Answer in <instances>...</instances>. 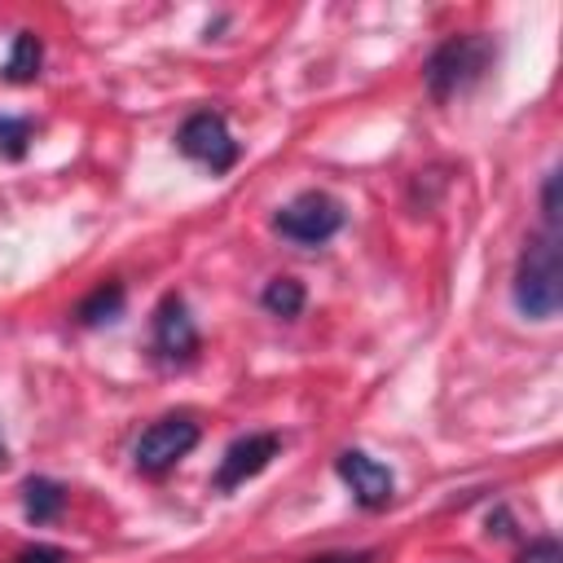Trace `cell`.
Instances as JSON below:
<instances>
[{
    "label": "cell",
    "mask_w": 563,
    "mask_h": 563,
    "mask_svg": "<svg viewBox=\"0 0 563 563\" xmlns=\"http://www.w3.org/2000/svg\"><path fill=\"white\" fill-rule=\"evenodd\" d=\"M198 435L202 431H198V422L189 413H167V418H158V422H150L141 431V440L132 449V462H136L141 475H167L198 444Z\"/></svg>",
    "instance_id": "5"
},
{
    "label": "cell",
    "mask_w": 563,
    "mask_h": 563,
    "mask_svg": "<svg viewBox=\"0 0 563 563\" xmlns=\"http://www.w3.org/2000/svg\"><path fill=\"white\" fill-rule=\"evenodd\" d=\"M22 510L31 523H53L66 510V484H57L48 475H31L22 484Z\"/></svg>",
    "instance_id": "9"
},
{
    "label": "cell",
    "mask_w": 563,
    "mask_h": 563,
    "mask_svg": "<svg viewBox=\"0 0 563 563\" xmlns=\"http://www.w3.org/2000/svg\"><path fill=\"white\" fill-rule=\"evenodd\" d=\"M260 303H264L273 317L295 321V317L303 312V303H308V290H303V282H295V277H273V282L260 290Z\"/></svg>",
    "instance_id": "12"
},
{
    "label": "cell",
    "mask_w": 563,
    "mask_h": 563,
    "mask_svg": "<svg viewBox=\"0 0 563 563\" xmlns=\"http://www.w3.org/2000/svg\"><path fill=\"white\" fill-rule=\"evenodd\" d=\"M515 308L532 321H550L563 303V264H559V238L554 229L528 238L519 264H515V282H510Z\"/></svg>",
    "instance_id": "1"
},
{
    "label": "cell",
    "mask_w": 563,
    "mask_h": 563,
    "mask_svg": "<svg viewBox=\"0 0 563 563\" xmlns=\"http://www.w3.org/2000/svg\"><path fill=\"white\" fill-rule=\"evenodd\" d=\"M343 220L347 216L339 198H330L325 189H303L273 216V233H282L295 246H325L343 229Z\"/></svg>",
    "instance_id": "3"
},
{
    "label": "cell",
    "mask_w": 563,
    "mask_h": 563,
    "mask_svg": "<svg viewBox=\"0 0 563 563\" xmlns=\"http://www.w3.org/2000/svg\"><path fill=\"white\" fill-rule=\"evenodd\" d=\"M198 347H202V339H198L185 295H176V290L163 295L154 308V356L167 365H189L198 356Z\"/></svg>",
    "instance_id": "6"
},
{
    "label": "cell",
    "mask_w": 563,
    "mask_h": 563,
    "mask_svg": "<svg viewBox=\"0 0 563 563\" xmlns=\"http://www.w3.org/2000/svg\"><path fill=\"white\" fill-rule=\"evenodd\" d=\"M493 53H497V48H493L488 35H449V40L427 57V66H422L427 92H431L435 101H449L453 92L471 88V84L488 70Z\"/></svg>",
    "instance_id": "2"
},
{
    "label": "cell",
    "mask_w": 563,
    "mask_h": 563,
    "mask_svg": "<svg viewBox=\"0 0 563 563\" xmlns=\"http://www.w3.org/2000/svg\"><path fill=\"white\" fill-rule=\"evenodd\" d=\"M123 303H128V290H123V282H101L97 290H88L84 299H79V308H75V321L79 325H106V321H119L123 317Z\"/></svg>",
    "instance_id": "10"
},
{
    "label": "cell",
    "mask_w": 563,
    "mask_h": 563,
    "mask_svg": "<svg viewBox=\"0 0 563 563\" xmlns=\"http://www.w3.org/2000/svg\"><path fill=\"white\" fill-rule=\"evenodd\" d=\"M282 453V435L277 431H251V435H238L229 449H224V457H220V466H216V493H233V488H242L246 479H255L273 457Z\"/></svg>",
    "instance_id": "8"
},
{
    "label": "cell",
    "mask_w": 563,
    "mask_h": 563,
    "mask_svg": "<svg viewBox=\"0 0 563 563\" xmlns=\"http://www.w3.org/2000/svg\"><path fill=\"white\" fill-rule=\"evenodd\" d=\"M13 563H66V550L62 545H26V550H18Z\"/></svg>",
    "instance_id": "16"
},
{
    "label": "cell",
    "mask_w": 563,
    "mask_h": 563,
    "mask_svg": "<svg viewBox=\"0 0 563 563\" xmlns=\"http://www.w3.org/2000/svg\"><path fill=\"white\" fill-rule=\"evenodd\" d=\"M176 145H180V154H185V158H194V163H198V167H207L211 176L233 172V167H238V158H242V145L233 141L229 119H224L220 110H194V114L180 123Z\"/></svg>",
    "instance_id": "4"
},
{
    "label": "cell",
    "mask_w": 563,
    "mask_h": 563,
    "mask_svg": "<svg viewBox=\"0 0 563 563\" xmlns=\"http://www.w3.org/2000/svg\"><path fill=\"white\" fill-rule=\"evenodd\" d=\"M44 66V44L35 31H18L13 35V48H9V62H4V79L9 84H31Z\"/></svg>",
    "instance_id": "11"
},
{
    "label": "cell",
    "mask_w": 563,
    "mask_h": 563,
    "mask_svg": "<svg viewBox=\"0 0 563 563\" xmlns=\"http://www.w3.org/2000/svg\"><path fill=\"white\" fill-rule=\"evenodd\" d=\"M541 216H545V229L559 224V172H550L541 180Z\"/></svg>",
    "instance_id": "15"
},
{
    "label": "cell",
    "mask_w": 563,
    "mask_h": 563,
    "mask_svg": "<svg viewBox=\"0 0 563 563\" xmlns=\"http://www.w3.org/2000/svg\"><path fill=\"white\" fill-rule=\"evenodd\" d=\"M519 563H563V545L554 537H537L519 550Z\"/></svg>",
    "instance_id": "14"
},
{
    "label": "cell",
    "mask_w": 563,
    "mask_h": 563,
    "mask_svg": "<svg viewBox=\"0 0 563 563\" xmlns=\"http://www.w3.org/2000/svg\"><path fill=\"white\" fill-rule=\"evenodd\" d=\"M35 123L26 114H0V158H26Z\"/></svg>",
    "instance_id": "13"
},
{
    "label": "cell",
    "mask_w": 563,
    "mask_h": 563,
    "mask_svg": "<svg viewBox=\"0 0 563 563\" xmlns=\"http://www.w3.org/2000/svg\"><path fill=\"white\" fill-rule=\"evenodd\" d=\"M308 563H378L374 550H356V554H312Z\"/></svg>",
    "instance_id": "17"
},
{
    "label": "cell",
    "mask_w": 563,
    "mask_h": 563,
    "mask_svg": "<svg viewBox=\"0 0 563 563\" xmlns=\"http://www.w3.org/2000/svg\"><path fill=\"white\" fill-rule=\"evenodd\" d=\"M334 471H339V479L347 484V493H352V501H356L361 510H387V506H391V497H396V475H391L378 457H369L365 449H343V453L334 457Z\"/></svg>",
    "instance_id": "7"
},
{
    "label": "cell",
    "mask_w": 563,
    "mask_h": 563,
    "mask_svg": "<svg viewBox=\"0 0 563 563\" xmlns=\"http://www.w3.org/2000/svg\"><path fill=\"white\" fill-rule=\"evenodd\" d=\"M4 457H9V449H4V435H0V462H4Z\"/></svg>",
    "instance_id": "18"
}]
</instances>
